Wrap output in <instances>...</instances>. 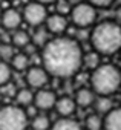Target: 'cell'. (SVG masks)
<instances>
[{
	"label": "cell",
	"mask_w": 121,
	"mask_h": 130,
	"mask_svg": "<svg viewBox=\"0 0 121 130\" xmlns=\"http://www.w3.org/2000/svg\"><path fill=\"white\" fill-rule=\"evenodd\" d=\"M11 43H12V47L25 51L31 46V35L25 29H17V31H14V34L11 37Z\"/></svg>",
	"instance_id": "17"
},
{
	"label": "cell",
	"mask_w": 121,
	"mask_h": 130,
	"mask_svg": "<svg viewBox=\"0 0 121 130\" xmlns=\"http://www.w3.org/2000/svg\"><path fill=\"white\" fill-rule=\"evenodd\" d=\"M101 64V55L98 52H95L94 49L87 51L83 54V68H86L87 71H94L95 68H98Z\"/></svg>",
	"instance_id": "21"
},
{
	"label": "cell",
	"mask_w": 121,
	"mask_h": 130,
	"mask_svg": "<svg viewBox=\"0 0 121 130\" xmlns=\"http://www.w3.org/2000/svg\"><path fill=\"white\" fill-rule=\"evenodd\" d=\"M57 93L49 89V87H44V89H40V90H35L34 92V106L38 112L41 113H46L49 110H52L55 107V103H57Z\"/></svg>",
	"instance_id": "8"
},
{
	"label": "cell",
	"mask_w": 121,
	"mask_h": 130,
	"mask_svg": "<svg viewBox=\"0 0 121 130\" xmlns=\"http://www.w3.org/2000/svg\"><path fill=\"white\" fill-rule=\"evenodd\" d=\"M118 25H121V6H118L116 8V11H115V19H113Z\"/></svg>",
	"instance_id": "25"
},
{
	"label": "cell",
	"mask_w": 121,
	"mask_h": 130,
	"mask_svg": "<svg viewBox=\"0 0 121 130\" xmlns=\"http://www.w3.org/2000/svg\"><path fill=\"white\" fill-rule=\"evenodd\" d=\"M49 12H48V6L41 5V3H37V2H29L25 5L23 11H22V17H23V22L32 28H40L44 25L46 19H48Z\"/></svg>",
	"instance_id": "6"
},
{
	"label": "cell",
	"mask_w": 121,
	"mask_h": 130,
	"mask_svg": "<svg viewBox=\"0 0 121 130\" xmlns=\"http://www.w3.org/2000/svg\"><path fill=\"white\" fill-rule=\"evenodd\" d=\"M86 2H89L97 9H106V8H110L112 5H115V0H86Z\"/></svg>",
	"instance_id": "24"
},
{
	"label": "cell",
	"mask_w": 121,
	"mask_h": 130,
	"mask_svg": "<svg viewBox=\"0 0 121 130\" xmlns=\"http://www.w3.org/2000/svg\"><path fill=\"white\" fill-rule=\"evenodd\" d=\"M14 100H16L17 106L26 109V107L32 106V103H34V90L29 89V87H19L17 92H16Z\"/></svg>",
	"instance_id": "15"
},
{
	"label": "cell",
	"mask_w": 121,
	"mask_h": 130,
	"mask_svg": "<svg viewBox=\"0 0 121 130\" xmlns=\"http://www.w3.org/2000/svg\"><path fill=\"white\" fill-rule=\"evenodd\" d=\"M9 66L16 72H26L31 68L29 54H26V52H16L11 57V60H9Z\"/></svg>",
	"instance_id": "14"
},
{
	"label": "cell",
	"mask_w": 121,
	"mask_h": 130,
	"mask_svg": "<svg viewBox=\"0 0 121 130\" xmlns=\"http://www.w3.org/2000/svg\"><path fill=\"white\" fill-rule=\"evenodd\" d=\"M22 23H23L22 12L17 11L16 8H8V9L2 11L0 25H2L6 31H17V29H20Z\"/></svg>",
	"instance_id": "11"
},
{
	"label": "cell",
	"mask_w": 121,
	"mask_h": 130,
	"mask_svg": "<svg viewBox=\"0 0 121 130\" xmlns=\"http://www.w3.org/2000/svg\"><path fill=\"white\" fill-rule=\"evenodd\" d=\"M89 87L98 96H112L121 89V71L112 63H101L89 75Z\"/></svg>",
	"instance_id": "3"
},
{
	"label": "cell",
	"mask_w": 121,
	"mask_h": 130,
	"mask_svg": "<svg viewBox=\"0 0 121 130\" xmlns=\"http://www.w3.org/2000/svg\"><path fill=\"white\" fill-rule=\"evenodd\" d=\"M84 127L86 130H103V116L95 112L89 113L84 119Z\"/></svg>",
	"instance_id": "22"
},
{
	"label": "cell",
	"mask_w": 121,
	"mask_h": 130,
	"mask_svg": "<svg viewBox=\"0 0 121 130\" xmlns=\"http://www.w3.org/2000/svg\"><path fill=\"white\" fill-rule=\"evenodd\" d=\"M115 3H116L118 6H121V0H115Z\"/></svg>",
	"instance_id": "27"
},
{
	"label": "cell",
	"mask_w": 121,
	"mask_h": 130,
	"mask_svg": "<svg viewBox=\"0 0 121 130\" xmlns=\"http://www.w3.org/2000/svg\"><path fill=\"white\" fill-rule=\"evenodd\" d=\"M113 107L115 106H113L112 96H98V95H97V98L94 101V106H92L94 112L98 113V115H101V116H104L106 113H109Z\"/></svg>",
	"instance_id": "18"
},
{
	"label": "cell",
	"mask_w": 121,
	"mask_h": 130,
	"mask_svg": "<svg viewBox=\"0 0 121 130\" xmlns=\"http://www.w3.org/2000/svg\"><path fill=\"white\" fill-rule=\"evenodd\" d=\"M12 69L9 66L8 61H3L0 60V87H3L5 84L11 83V78H12Z\"/></svg>",
	"instance_id": "23"
},
{
	"label": "cell",
	"mask_w": 121,
	"mask_h": 130,
	"mask_svg": "<svg viewBox=\"0 0 121 130\" xmlns=\"http://www.w3.org/2000/svg\"><path fill=\"white\" fill-rule=\"evenodd\" d=\"M52 121L46 113H37L34 118L29 119V130H51Z\"/></svg>",
	"instance_id": "19"
},
{
	"label": "cell",
	"mask_w": 121,
	"mask_h": 130,
	"mask_svg": "<svg viewBox=\"0 0 121 130\" xmlns=\"http://www.w3.org/2000/svg\"><path fill=\"white\" fill-rule=\"evenodd\" d=\"M83 49L77 38L68 35L51 37L41 47V66L51 78L69 80L83 68Z\"/></svg>",
	"instance_id": "1"
},
{
	"label": "cell",
	"mask_w": 121,
	"mask_h": 130,
	"mask_svg": "<svg viewBox=\"0 0 121 130\" xmlns=\"http://www.w3.org/2000/svg\"><path fill=\"white\" fill-rule=\"evenodd\" d=\"M118 57H119V60H121V49H119V52H118Z\"/></svg>",
	"instance_id": "28"
},
{
	"label": "cell",
	"mask_w": 121,
	"mask_h": 130,
	"mask_svg": "<svg viewBox=\"0 0 121 130\" xmlns=\"http://www.w3.org/2000/svg\"><path fill=\"white\" fill-rule=\"evenodd\" d=\"M49 74L44 71L43 66H31L26 72H25V81H26V87L35 90L44 89L49 84Z\"/></svg>",
	"instance_id": "7"
},
{
	"label": "cell",
	"mask_w": 121,
	"mask_h": 130,
	"mask_svg": "<svg viewBox=\"0 0 121 130\" xmlns=\"http://www.w3.org/2000/svg\"><path fill=\"white\" fill-rule=\"evenodd\" d=\"M34 2H37V3H41V5L48 6V5H52V3H55L57 0H34Z\"/></svg>",
	"instance_id": "26"
},
{
	"label": "cell",
	"mask_w": 121,
	"mask_h": 130,
	"mask_svg": "<svg viewBox=\"0 0 121 130\" xmlns=\"http://www.w3.org/2000/svg\"><path fill=\"white\" fill-rule=\"evenodd\" d=\"M0 19H2V8H0Z\"/></svg>",
	"instance_id": "29"
},
{
	"label": "cell",
	"mask_w": 121,
	"mask_h": 130,
	"mask_svg": "<svg viewBox=\"0 0 121 130\" xmlns=\"http://www.w3.org/2000/svg\"><path fill=\"white\" fill-rule=\"evenodd\" d=\"M68 25H69V19L66 17V14L54 12V14L48 15L43 26L51 34V37H58V35H65V32L68 29Z\"/></svg>",
	"instance_id": "9"
},
{
	"label": "cell",
	"mask_w": 121,
	"mask_h": 130,
	"mask_svg": "<svg viewBox=\"0 0 121 130\" xmlns=\"http://www.w3.org/2000/svg\"><path fill=\"white\" fill-rule=\"evenodd\" d=\"M89 41L92 49L103 55L118 54L121 49V25L115 20H103L90 29Z\"/></svg>",
	"instance_id": "2"
},
{
	"label": "cell",
	"mask_w": 121,
	"mask_h": 130,
	"mask_svg": "<svg viewBox=\"0 0 121 130\" xmlns=\"http://www.w3.org/2000/svg\"><path fill=\"white\" fill-rule=\"evenodd\" d=\"M98 19V9L94 8L89 2L83 0L81 3L71 6L69 9V22L78 29H89L95 25Z\"/></svg>",
	"instance_id": "5"
},
{
	"label": "cell",
	"mask_w": 121,
	"mask_h": 130,
	"mask_svg": "<svg viewBox=\"0 0 121 130\" xmlns=\"http://www.w3.org/2000/svg\"><path fill=\"white\" fill-rule=\"evenodd\" d=\"M97 95L94 93V90L87 86H81L77 89L75 95H74V100H75V104L77 107L80 109H89L94 106V101H95Z\"/></svg>",
	"instance_id": "12"
},
{
	"label": "cell",
	"mask_w": 121,
	"mask_h": 130,
	"mask_svg": "<svg viewBox=\"0 0 121 130\" xmlns=\"http://www.w3.org/2000/svg\"><path fill=\"white\" fill-rule=\"evenodd\" d=\"M103 130H121V106L103 116Z\"/></svg>",
	"instance_id": "13"
},
{
	"label": "cell",
	"mask_w": 121,
	"mask_h": 130,
	"mask_svg": "<svg viewBox=\"0 0 121 130\" xmlns=\"http://www.w3.org/2000/svg\"><path fill=\"white\" fill-rule=\"evenodd\" d=\"M51 40V34L46 31L44 26H40V28H34V32L31 35V44L37 46V47H43L48 41Z\"/></svg>",
	"instance_id": "20"
},
{
	"label": "cell",
	"mask_w": 121,
	"mask_h": 130,
	"mask_svg": "<svg viewBox=\"0 0 121 130\" xmlns=\"http://www.w3.org/2000/svg\"><path fill=\"white\" fill-rule=\"evenodd\" d=\"M77 104L74 96L71 95H63V96H58L54 110L58 113L60 118H74V113L77 112Z\"/></svg>",
	"instance_id": "10"
},
{
	"label": "cell",
	"mask_w": 121,
	"mask_h": 130,
	"mask_svg": "<svg viewBox=\"0 0 121 130\" xmlns=\"http://www.w3.org/2000/svg\"><path fill=\"white\" fill-rule=\"evenodd\" d=\"M29 118L23 107L6 104L0 107V130H28Z\"/></svg>",
	"instance_id": "4"
},
{
	"label": "cell",
	"mask_w": 121,
	"mask_h": 130,
	"mask_svg": "<svg viewBox=\"0 0 121 130\" xmlns=\"http://www.w3.org/2000/svg\"><path fill=\"white\" fill-rule=\"evenodd\" d=\"M51 130H83V125L75 118H58L52 122Z\"/></svg>",
	"instance_id": "16"
}]
</instances>
